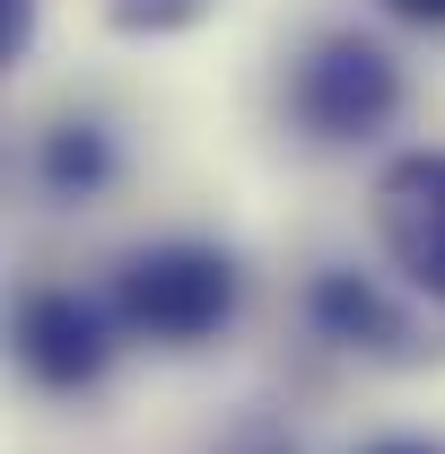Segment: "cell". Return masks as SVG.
Returning <instances> with one entry per match:
<instances>
[{"instance_id":"obj_1","label":"cell","mask_w":445,"mask_h":454,"mask_svg":"<svg viewBox=\"0 0 445 454\" xmlns=\"http://www.w3.org/2000/svg\"><path fill=\"white\" fill-rule=\"evenodd\" d=\"M113 324L122 340H149V349H201L236 324L245 306V271L236 254L210 245V236H158L140 254H122L113 271Z\"/></svg>"},{"instance_id":"obj_2","label":"cell","mask_w":445,"mask_h":454,"mask_svg":"<svg viewBox=\"0 0 445 454\" xmlns=\"http://www.w3.org/2000/svg\"><path fill=\"white\" fill-rule=\"evenodd\" d=\"M288 114L315 140H332V149L376 140L393 114H402V61L376 35H349V27L340 35H315L297 53V70H288Z\"/></svg>"},{"instance_id":"obj_3","label":"cell","mask_w":445,"mask_h":454,"mask_svg":"<svg viewBox=\"0 0 445 454\" xmlns=\"http://www.w3.org/2000/svg\"><path fill=\"white\" fill-rule=\"evenodd\" d=\"M9 349H18L27 385H44V394H97L113 349H122V324H113V306H97V297L53 280V288H27L18 297Z\"/></svg>"},{"instance_id":"obj_4","label":"cell","mask_w":445,"mask_h":454,"mask_svg":"<svg viewBox=\"0 0 445 454\" xmlns=\"http://www.w3.org/2000/svg\"><path fill=\"white\" fill-rule=\"evenodd\" d=\"M367 219H376L393 280L410 297H428V306H445V149L385 158L376 192H367Z\"/></svg>"},{"instance_id":"obj_5","label":"cell","mask_w":445,"mask_h":454,"mask_svg":"<svg viewBox=\"0 0 445 454\" xmlns=\"http://www.w3.org/2000/svg\"><path fill=\"white\" fill-rule=\"evenodd\" d=\"M306 315L332 349H367V358H410V315L393 306L367 271H315Z\"/></svg>"},{"instance_id":"obj_6","label":"cell","mask_w":445,"mask_h":454,"mask_svg":"<svg viewBox=\"0 0 445 454\" xmlns=\"http://www.w3.org/2000/svg\"><path fill=\"white\" fill-rule=\"evenodd\" d=\"M35 175H44L53 201H97V192L113 184V140L97 131V122H53L44 149H35Z\"/></svg>"},{"instance_id":"obj_7","label":"cell","mask_w":445,"mask_h":454,"mask_svg":"<svg viewBox=\"0 0 445 454\" xmlns=\"http://www.w3.org/2000/svg\"><path fill=\"white\" fill-rule=\"evenodd\" d=\"M201 0H122V27H175V18H192Z\"/></svg>"},{"instance_id":"obj_8","label":"cell","mask_w":445,"mask_h":454,"mask_svg":"<svg viewBox=\"0 0 445 454\" xmlns=\"http://www.w3.org/2000/svg\"><path fill=\"white\" fill-rule=\"evenodd\" d=\"M393 18H410V27H445V0H385Z\"/></svg>"},{"instance_id":"obj_9","label":"cell","mask_w":445,"mask_h":454,"mask_svg":"<svg viewBox=\"0 0 445 454\" xmlns=\"http://www.w3.org/2000/svg\"><path fill=\"white\" fill-rule=\"evenodd\" d=\"M358 454H445L437 437H376V446H358Z\"/></svg>"}]
</instances>
